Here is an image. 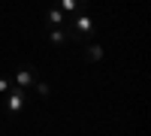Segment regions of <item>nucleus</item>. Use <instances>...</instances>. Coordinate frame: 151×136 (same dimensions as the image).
Returning a JSON list of instances; mask_svg holds the SVG:
<instances>
[{
    "mask_svg": "<svg viewBox=\"0 0 151 136\" xmlns=\"http://www.w3.org/2000/svg\"><path fill=\"white\" fill-rule=\"evenodd\" d=\"M48 36H52V42H55L58 48L70 42V33H64V30H60V27H48Z\"/></svg>",
    "mask_w": 151,
    "mask_h": 136,
    "instance_id": "nucleus-7",
    "label": "nucleus"
},
{
    "mask_svg": "<svg viewBox=\"0 0 151 136\" xmlns=\"http://www.w3.org/2000/svg\"><path fill=\"white\" fill-rule=\"evenodd\" d=\"M67 24L73 27L70 40H76V42H94V18L88 15V9L79 12V15H73Z\"/></svg>",
    "mask_w": 151,
    "mask_h": 136,
    "instance_id": "nucleus-1",
    "label": "nucleus"
},
{
    "mask_svg": "<svg viewBox=\"0 0 151 136\" xmlns=\"http://www.w3.org/2000/svg\"><path fill=\"white\" fill-rule=\"evenodd\" d=\"M33 88H36V94H40L42 100H48V94H52V91H48V85H45V82H40V79H36V82H33Z\"/></svg>",
    "mask_w": 151,
    "mask_h": 136,
    "instance_id": "nucleus-8",
    "label": "nucleus"
},
{
    "mask_svg": "<svg viewBox=\"0 0 151 136\" xmlns=\"http://www.w3.org/2000/svg\"><path fill=\"white\" fill-rule=\"evenodd\" d=\"M88 3L91 0H58V9L64 12V18H73V15H79V12L88 9Z\"/></svg>",
    "mask_w": 151,
    "mask_h": 136,
    "instance_id": "nucleus-4",
    "label": "nucleus"
},
{
    "mask_svg": "<svg viewBox=\"0 0 151 136\" xmlns=\"http://www.w3.org/2000/svg\"><path fill=\"white\" fill-rule=\"evenodd\" d=\"M85 58L88 60H100L103 58V45L100 42H85Z\"/></svg>",
    "mask_w": 151,
    "mask_h": 136,
    "instance_id": "nucleus-6",
    "label": "nucleus"
},
{
    "mask_svg": "<svg viewBox=\"0 0 151 136\" xmlns=\"http://www.w3.org/2000/svg\"><path fill=\"white\" fill-rule=\"evenodd\" d=\"M45 24H48V27H64V24H67V18H64V12H60L58 6H52V9H48Z\"/></svg>",
    "mask_w": 151,
    "mask_h": 136,
    "instance_id": "nucleus-5",
    "label": "nucleus"
},
{
    "mask_svg": "<svg viewBox=\"0 0 151 136\" xmlns=\"http://www.w3.org/2000/svg\"><path fill=\"white\" fill-rule=\"evenodd\" d=\"M12 88V79H6V76H0V94H6Z\"/></svg>",
    "mask_w": 151,
    "mask_h": 136,
    "instance_id": "nucleus-9",
    "label": "nucleus"
},
{
    "mask_svg": "<svg viewBox=\"0 0 151 136\" xmlns=\"http://www.w3.org/2000/svg\"><path fill=\"white\" fill-rule=\"evenodd\" d=\"M24 106H27V91H21V88H12L6 91V112L12 115V118H18L21 112H24Z\"/></svg>",
    "mask_w": 151,
    "mask_h": 136,
    "instance_id": "nucleus-2",
    "label": "nucleus"
},
{
    "mask_svg": "<svg viewBox=\"0 0 151 136\" xmlns=\"http://www.w3.org/2000/svg\"><path fill=\"white\" fill-rule=\"evenodd\" d=\"M36 79H40V76H36V70H33L30 64H21L18 70H12V85L21 88V91H30Z\"/></svg>",
    "mask_w": 151,
    "mask_h": 136,
    "instance_id": "nucleus-3",
    "label": "nucleus"
}]
</instances>
